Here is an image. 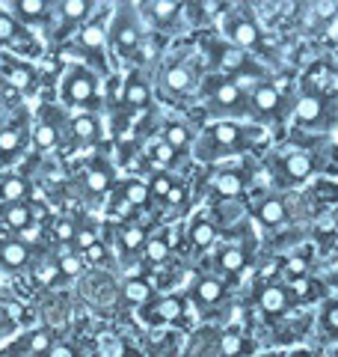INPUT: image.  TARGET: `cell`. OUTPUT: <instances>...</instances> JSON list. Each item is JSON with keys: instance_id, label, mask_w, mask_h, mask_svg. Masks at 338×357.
<instances>
[{"instance_id": "obj_1", "label": "cell", "mask_w": 338, "mask_h": 357, "mask_svg": "<svg viewBox=\"0 0 338 357\" xmlns=\"http://www.w3.org/2000/svg\"><path fill=\"white\" fill-rule=\"evenodd\" d=\"M63 96H65V102H72V105H89L95 98V77L83 69H72L65 75Z\"/></svg>"}, {"instance_id": "obj_2", "label": "cell", "mask_w": 338, "mask_h": 357, "mask_svg": "<svg viewBox=\"0 0 338 357\" xmlns=\"http://www.w3.org/2000/svg\"><path fill=\"white\" fill-rule=\"evenodd\" d=\"M258 304H261V310L267 312V316H282V312L288 310V304H291L288 289H282V286H264L261 295H258Z\"/></svg>"}, {"instance_id": "obj_3", "label": "cell", "mask_w": 338, "mask_h": 357, "mask_svg": "<svg viewBox=\"0 0 338 357\" xmlns=\"http://www.w3.org/2000/svg\"><path fill=\"white\" fill-rule=\"evenodd\" d=\"M229 36L234 42V48H255L258 45V27L252 24V21H246V18H229Z\"/></svg>"}, {"instance_id": "obj_4", "label": "cell", "mask_w": 338, "mask_h": 357, "mask_svg": "<svg viewBox=\"0 0 338 357\" xmlns=\"http://www.w3.org/2000/svg\"><path fill=\"white\" fill-rule=\"evenodd\" d=\"M122 102H125L131 110H143V107H149V102H152V89H149V84H145L143 77L134 75L131 81L125 84V93H122Z\"/></svg>"}, {"instance_id": "obj_5", "label": "cell", "mask_w": 338, "mask_h": 357, "mask_svg": "<svg viewBox=\"0 0 338 357\" xmlns=\"http://www.w3.org/2000/svg\"><path fill=\"white\" fill-rule=\"evenodd\" d=\"M223 295H225V289H223V283L217 280V277H202V280L196 283V289H193V298L199 301L202 307L220 304Z\"/></svg>"}, {"instance_id": "obj_6", "label": "cell", "mask_w": 338, "mask_h": 357, "mask_svg": "<svg viewBox=\"0 0 338 357\" xmlns=\"http://www.w3.org/2000/svg\"><path fill=\"white\" fill-rule=\"evenodd\" d=\"M113 42H116L119 54H131V51L140 45V33H137V27H134L131 21L119 18V21H116V27H113Z\"/></svg>"}, {"instance_id": "obj_7", "label": "cell", "mask_w": 338, "mask_h": 357, "mask_svg": "<svg viewBox=\"0 0 338 357\" xmlns=\"http://www.w3.org/2000/svg\"><path fill=\"white\" fill-rule=\"evenodd\" d=\"M107 42V30L101 21H89L86 27H81V33H77V45L86 51H101Z\"/></svg>"}, {"instance_id": "obj_8", "label": "cell", "mask_w": 338, "mask_h": 357, "mask_svg": "<svg viewBox=\"0 0 338 357\" xmlns=\"http://www.w3.org/2000/svg\"><path fill=\"white\" fill-rule=\"evenodd\" d=\"M282 167H285V176L288 178H297V182H300V178H306L314 170V161H312L309 152H291V155H285Z\"/></svg>"}, {"instance_id": "obj_9", "label": "cell", "mask_w": 338, "mask_h": 357, "mask_svg": "<svg viewBox=\"0 0 338 357\" xmlns=\"http://www.w3.org/2000/svg\"><path fill=\"white\" fill-rule=\"evenodd\" d=\"M323 114V102H321V96H314V93H306L297 102V119L303 122V126H314V122L321 119Z\"/></svg>"}, {"instance_id": "obj_10", "label": "cell", "mask_w": 338, "mask_h": 357, "mask_svg": "<svg viewBox=\"0 0 338 357\" xmlns=\"http://www.w3.org/2000/svg\"><path fill=\"white\" fill-rule=\"evenodd\" d=\"M276 107H279V89L273 84H261L252 93V110H258V114H273Z\"/></svg>"}, {"instance_id": "obj_11", "label": "cell", "mask_w": 338, "mask_h": 357, "mask_svg": "<svg viewBox=\"0 0 338 357\" xmlns=\"http://www.w3.org/2000/svg\"><path fill=\"white\" fill-rule=\"evenodd\" d=\"M27 259H30V250L24 241H6L0 248V262L6 268H21V265H27Z\"/></svg>"}, {"instance_id": "obj_12", "label": "cell", "mask_w": 338, "mask_h": 357, "mask_svg": "<svg viewBox=\"0 0 338 357\" xmlns=\"http://www.w3.org/2000/svg\"><path fill=\"white\" fill-rule=\"evenodd\" d=\"M0 197H3L9 206L21 203V199L27 197V182L21 176H3L0 178Z\"/></svg>"}, {"instance_id": "obj_13", "label": "cell", "mask_w": 338, "mask_h": 357, "mask_svg": "<svg viewBox=\"0 0 338 357\" xmlns=\"http://www.w3.org/2000/svg\"><path fill=\"white\" fill-rule=\"evenodd\" d=\"M241 89L229 81H214V102H217L220 107H238L241 105Z\"/></svg>"}, {"instance_id": "obj_14", "label": "cell", "mask_w": 338, "mask_h": 357, "mask_svg": "<svg viewBox=\"0 0 338 357\" xmlns=\"http://www.w3.org/2000/svg\"><path fill=\"white\" fill-rule=\"evenodd\" d=\"M184 312V304L178 298H161L157 304L152 307V319L157 321H178Z\"/></svg>"}, {"instance_id": "obj_15", "label": "cell", "mask_w": 338, "mask_h": 357, "mask_svg": "<svg viewBox=\"0 0 338 357\" xmlns=\"http://www.w3.org/2000/svg\"><path fill=\"white\" fill-rule=\"evenodd\" d=\"M30 223H33V215H30V206H24V203H15L3 211V227H9V229L21 232V229H27Z\"/></svg>"}, {"instance_id": "obj_16", "label": "cell", "mask_w": 338, "mask_h": 357, "mask_svg": "<svg viewBox=\"0 0 338 357\" xmlns=\"http://www.w3.org/2000/svg\"><path fill=\"white\" fill-rule=\"evenodd\" d=\"M220 268L225 274H241L246 268V253L241 248H234V244H229V248L220 250Z\"/></svg>"}, {"instance_id": "obj_17", "label": "cell", "mask_w": 338, "mask_h": 357, "mask_svg": "<svg viewBox=\"0 0 338 357\" xmlns=\"http://www.w3.org/2000/svg\"><path fill=\"white\" fill-rule=\"evenodd\" d=\"M220 69H225L229 75H238L246 69V54L241 48H234V45H225L220 48Z\"/></svg>"}, {"instance_id": "obj_18", "label": "cell", "mask_w": 338, "mask_h": 357, "mask_svg": "<svg viewBox=\"0 0 338 357\" xmlns=\"http://www.w3.org/2000/svg\"><path fill=\"white\" fill-rule=\"evenodd\" d=\"M211 140L217 143V146H238L241 143V128L232 126V122H217V126L211 128Z\"/></svg>"}, {"instance_id": "obj_19", "label": "cell", "mask_w": 338, "mask_h": 357, "mask_svg": "<svg viewBox=\"0 0 338 357\" xmlns=\"http://www.w3.org/2000/svg\"><path fill=\"white\" fill-rule=\"evenodd\" d=\"M15 15L27 18V21H39L51 15V3L45 0H15Z\"/></svg>"}, {"instance_id": "obj_20", "label": "cell", "mask_w": 338, "mask_h": 357, "mask_svg": "<svg viewBox=\"0 0 338 357\" xmlns=\"http://www.w3.org/2000/svg\"><path fill=\"white\" fill-rule=\"evenodd\" d=\"M163 84L172 89V93H184V89H190V84H193V75H190L187 66H172V69H166Z\"/></svg>"}, {"instance_id": "obj_21", "label": "cell", "mask_w": 338, "mask_h": 357, "mask_svg": "<svg viewBox=\"0 0 338 357\" xmlns=\"http://www.w3.org/2000/svg\"><path fill=\"white\" fill-rule=\"evenodd\" d=\"M122 295H125L131 304H149L152 301V286L143 280V277H134V280L125 283V289H122Z\"/></svg>"}, {"instance_id": "obj_22", "label": "cell", "mask_w": 338, "mask_h": 357, "mask_svg": "<svg viewBox=\"0 0 338 357\" xmlns=\"http://www.w3.org/2000/svg\"><path fill=\"white\" fill-rule=\"evenodd\" d=\"M214 191L220 197H238L243 191V178L238 173H220L214 178Z\"/></svg>"}, {"instance_id": "obj_23", "label": "cell", "mask_w": 338, "mask_h": 357, "mask_svg": "<svg viewBox=\"0 0 338 357\" xmlns=\"http://www.w3.org/2000/svg\"><path fill=\"white\" fill-rule=\"evenodd\" d=\"M214 238H217V229H214L211 220H196L193 227H190V241H193L196 248H211Z\"/></svg>"}, {"instance_id": "obj_24", "label": "cell", "mask_w": 338, "mask_h": 357, "mask_svg": "<svg viewBox=\"0 0 338 357\" xmlns=\"http://www.w3.org/2000/svg\"><path fill=\"white\" fill-rule=\"evenodd\" d=\"M122 197H125L128 203L137 208V206H145V203H149L152 191H149V185H145V182H137V178H131V182H125V188H122Z\"/></svg>"}, {"instance_id": "obj_25", "label": "cell", "mask_w": 338, "mask_h": 357, "mask_svg": "<svg viewBox=\"0 0 338 357\" xmlns=\"http://www.w3.org/2000/svg\"><path fill=\"white\" fill-rule=\"evenodd\" d=\"M56 9H60V15H63L65 24H77V21H83L89 15V3H86V0H65V3H60Z\"/></svg>"}, {"instance_id": "obj_26", "label": "cell", "mask_w": 338, "mask_h": 357, "mask_svg": "<svg viewBox=\"0 0 338 357\" xmlns=\"http://www.w3.org/2000/svg\"><path fill=\"white\" fill-rule=\"evenodd\" d=\"M3 77H6V81L13 84L15 89H27V86H33V72L27 69V66L9 63V66H3Z\"/></svg>"}, {"instance_id": "obj_27", "label": "cell", "mask_w": 338, "mask_h": 357, "mask_svg": "<svg viewBox=\"0 0 338 357\" xmlns=\"http://www.w3.org/2000/svg\"><path fill=\"white\" fill-rule=\"evenodd\" d=\"M72 134L81 143H86V140H95V134H98V122L89 116V114H81V116H74L72 119Z\"/></svg>"}, {"instance_id": "obj_28", "label": "cell", "mask_w": 338, "mask_h": 357, "mask_svg": "<svg viewBox=\"0 0 338 357\" xmlns=\"http://www.w3.org/2000/svg\"><path fill=\"white\" fill-rule=\"evenodd\" d=\"M98 345V354L101 357H125L128 349H125V342H122L119 337H113V333H101V337L95 340Z\"/></svg>"}, {"instance_id": "obj_29", "label": "cell", "mask_w": 338, "mask_h": 357, "mask_svg": "<svg viewBox=\"0 0 338 357\" xmlns=\"http://www.w3.org/2000/svg\"><path fill=\"white\" fill-rule=\"evenodd\" d=\"M258 218H261V223H267V227H276V223L285 220V206L270 197L261 203V208H258Z\"/></svg>"}, {"instance_id": "obj_30", "label": "cell", "mask_w": 338, "mask_h": 357, "mask_svg": "<svg viewBox=\"0 0 338 357\" xmlns=\"http://www.w3.org/2000/svg\"><path fill=\"white\" fill-rule=\"evenodd\" d=\"M24 143V131L21 128H0V155H15Z\"/></svg>"}, {"instance_id": "obj_31", "label": "cell", "mask_w": 338, "mask_h": 357, "mask_svg": "<svg viewBox=\"0 0 338 357\" xmlns=\"http://www.w3.org/2000/svg\"><path fill=\"white\" fill-rule=\"evenodd\" d=\"M119 241H122V248H125L128 253H134V250L145 248V232H143V227H122Z\"/></svg>"}, {"instance_id": "obj_32", "label": "cell", "mask_w": 338, "mask_h": 357, "mask_svg": "<svg viewBox=\"0 0 338 357\" xmlns=\"http://www.w3.org/2000/svg\"><path fill=\"white\" fill-rule=\"evenodd\" d=\"M149 13L154 21H172L182 13V3H175V0H154V3H149Z\"/></svg>"}, {"instance_id": "obj_33", "label": "cell", "mask_w": 338, "mask_h": 357, "mask_svg": "<svg viewBox=\"0 0 338 357\" xmlns=\"http://www.w3.org/2000/svg\"><path fill=\"white\" fill-rule=\"evenodd\" d=\"M86 188H89V194H104L110 188V173L104 167H92V170L86 173Z\"/></svg>"}, {"instance_id": "obj_34", "label": "cell", "mask_w": 338, "mask_h": 357, "mask_svg": "<svg viewBox=\"0 0 338 357\" xmlns=\"http://www.w3.org/2000/svg\"><path fill=\"white\" fill-rule=\"evenodd\" d=\"M33 143H36L39 149L56 146V126H51V122H39L36 131H33Z\"/></svg>"}, {"instance_id": "obj_35", "label": "cell", "mask_w": 338, "mask_h": 357, "mask_svg": "<svg viewBox=\"0 0 338 357\" xmlns=\"http://www.w3.org/2000/svg\"><path fill=\"white\" fill-rule=\"evenodd\" d=\"M232 84H234V86H238V89H241V93H246V89H252V93H255V89H258V86H261V75H258L255 69H250V66H246V69H243V72H238V75H232Z\"/></svg>"}, {"instance_id": "obj_36", "label": "cell", "mask_w": 338, "mask_h": 357, "mask_svg": "<svg viewBox=\"0 0 338 357\" xmlns=\"http://www.w3.org/2000/svg\"><path fill=\"white\" fill-rule=\"evenodd\" d=\"M243 340H241V333H223L220 337V351L223 357H241L243 354Z\"/></svg>"}, {"instance_id": "obj_37", "label": "cell", "mask_w": 338, "mask_h": 357, "mask_svg": "<svg viewBox=\"0 0 338 357\" xmlns=\"http://www.w3.org/2000/svg\"><path fill=\"white\" fill-rule=\"evenodd\" d=\"M169 256V244L163 238H152V241H145V259H149L152 265L157 262H163Z\"/></svg>"}, {"instance_id": "obj_38", "label": "cell", "mask_w": 338, "mask_h": 357, "mask_svg": "<svg viewBox=\"0 0 338 357\" xmlns=\"http://www.w3.org/2000/svg\"><path fill=\"white\" fill-rule=\"evenodd\" d=\"M163 143H169V146H172V149L178 152V149H184L187 143H190V134H187V128H184V126H169V128H166Z\"/></svg>"}, {"instance_id": "obj_39", "label": "cell", "mask_w": 338, "mask_h": 357, "mask_svg": "<svg viewBox=\"0 0 338 357\" xmlns=\"http://www.w3.org/2000/svg\"><path fill=\"white\" fill-rule=\"evenodd\" d=\"M51 333L48 331H36V333H33V337H30V342H27V349L33 351V354H48L51 351Z\"/></svg>"}, {"instance_id": "obj_40", "label": "cell", "mask_w": 338, "mask_h": 357, "mask_svg": "<svg viewBox=\"0 0 338 357\" xmlns=\"http://www.w3.org/2000/svg\"><path fill=\"white\" fill-rule=\"evenodd\" d=\"M152 155H154V164H161V167H166V164H172L175 161V149L169 146V143H154V149H152Z\"/></svg>"}, {"instance_id": "obj_41", "label": "cell", "mask_w": 338, "mask_h": 357, "mask_svg": "<svg viewBox=\"0 0 338 357\" xmlns=\"http://www.w3.org/2000/svg\"><path fill=\"white\" fill-rule=\"evenodd\" d=\"M172 188H175V185H172V178H169V176H154V178H152V185H149V191H152L154 197L166 199Z\"/></svg>"}, {"instance_id": "obj_42", "label": "cell", "mask_w": 338, "mask_h": 357, "mask_svg": "<svg viewBox=\"0 0 338 357\" xmlns=\"http://www.w3.org/2000/svg\"><path fill=\"white\" fill-rule=\"evenodd\" d=\"M18 24H15V18L13 15H0V42H13L18 36Z\"/></svg>"}, {"instance_id": "obj_43", "label": "cell", "mask_w": 338, "mask_h": 357, "mask_svg": "<svg viewBox=\"0 0 338 357\" xmlns=\"http://www.w3.org/2000/svg\"><path fill=\"white\" fill-rule=\"evenodd\" d=\"M74 236H77V229H74L72 220H56V227H54L56 241H74Z\"/></svg>"}, {"instance_id": "obj_44", "label": "cell", "mask_w": 338, "mask_h": 357, "mask_svg": "<svg viewBox=\"0 0 338 357\" xmlns=\"http://www.w3.org/2000/svg\"><path fill=\"white\" fill-rule=\"evenodd\" d=\"M60 274H65V277H74V274H81V259H77V256H72V253H65L60 262Z\"/></svg>"}, {"instance_id": "obj_45", "label": "cell", "mask_w": 338, "mask_h": 357, "mask_svg": "<svg viewBox=\"0 0 338 357\" xmlns=\"http://www.w3.org/2000/svg\"><path fill=\"white\" fill-rule=\"evenodd\" d=\"M74 241H77V248H81L83 253H86L89 248H92V244H98V241H95V232H92V229H77Z\"/></svg>"}, {"instance_id": "obj_46", "label": "cell", "mask_w": 338, "mask_h": 357, "mask_svg": "<svg viewBox=\"0 0 338 357\" xmlns=\"http://www.w3.org/2000/svg\"><path fill=\"white\" fill-rule=\"evenodd\" d=\"M323 328L332 331V333H338V304H332V307L323 310Z\"/></svg>"}, {"instance_id": "obj_47", "label": "cell", "mask_w": 338, "mask_h": 357, "mask_svg": "<svg viewBox=\"0 0 338 357\" xmlns=\"http://www.w3.org/2000/svg\"><path fill=\"white\" fill-rule=\"evenodd\" d=\"M3 312H6V319H9V321H15V325H18L21 319H24V307H21L18 301H9V304L3 307Z\"/></svg>"}, {"instance_id": "obj_48", "label": "cell", "mask_w": 338, "mask_h": 357, "mask_svg": "<svg viewBox=\"0 0 338 357\" xmlns=\"http://www.w3.org/2000/svg\"><path fill=\"white\" fill-rule=\"evenodd\" d=\"M56 274H60V265H42L39 268V280L42 283H54Z\"/></svg>"}, {"instance_id": "obj_49", "label": "cell", "mask_w": 338, "mask_h": 357, "mask_svg": "<svg viewBox=\"0 0 338 357\" xmlns=\"http://www.w3.org/2000/svg\"><path fill=\"white\" fill-rule=\"evenodd\" d=\"M39 236H42V227H39V223H30L27 229H21V241H24V244L39 241Z\"/></svg>"}, {"instance_id": "obj_50", "label": "cell", "mask_w": 338, "mask_h": 357, "mask_svg": "<svg viewBox=\"0 0 338 357\" xmlns=\"http://www.w3.org/2000/svg\"><path fill=\"white\" fill-rule=\"evenodd\" d=\"M45 357H77L74 354V349H72V345H51V351L48 354H45Z\"/></svg>"}, {"instance_id": "obj_51", "label": "cell", "mask_w": 338, "mask_h": 357, "mask_svg": "<svg viewBox=\"0 0 338 357\" xmlns=\"http://www.w3.org/2000/svg\"><path fill=\"white\" fill-rule=\"evenodd\" d=\"M104 256H107V250L101 248V244H92V248L86 250V259H92V262H101V259H104Z\"/></svg>"}, {"instance_id": "obj_52", "label": "cell", "mask_w": 338, "mask_h": 357, "mask_svg": "<svg viewBox=\"0 0 338 357\" xmlns=\"http://www.w3.org/2000/svg\"><path fill=\"white\" fill-rule=\"evenodd\" d=\"M184 199V191L182 188H172V191H169V197H166V203H172V206H178Z\"/></svg>"}, {"instance_id": "obj_53", "label": "cell", "mask_w": 338, "mask_h": 357, "mask_svg": "<svg viewBox=\"0 0 338 357\" xmlns=\"http://www.w3.org/2000/svg\"><path fill=\"white\" fill-rule=\"evenodd\" d=\"M294 292L297 295H306L309 292V280H306V277H297V280H294Z\"/></svg>"}, {"instance_id": "obj_54", "label": "cell", "mask_w": 338, "mask_h": 357, "mask_svg": "<svg viewBox=\"0 0 338 357\" xmlns=\"http://www.w3.org/2000/svg\"><path fill=\"white\" fill-rule=\"evenodd\" d=\"M288 268H291V271H294V277H300V271H306V262H303V259H294V262H291Z\"/></svg>"}, {"instance_id": "obj_55", "label": "cell", "mask_w": 338, "mask_h": 357, "mask_svg": "<svg viewBox=\"0 0 338 357\" xmlns=\"http://www.w3.org/2000/svg\"><path fill=\"white\" fill-rule=\"evenodd\" d=\"M318 9H321V15L326 18V15H332V9H335V6H332V3H318Z\"/></svg>"}, {"instance_id": "obj_56", "label": "cell", "mask_w": 338, "mask_h": 357, "mask_svg": "<svg viewBox=\"0 0 338 357\" xmlns=\"http://www.w3.org/2000/svg\"><path fill=\"white\" fill-rule=\"evenodd\" d=\"M332 220H335V227H338V208H335V215H332Z\"/></svg>"}]
</instances>
